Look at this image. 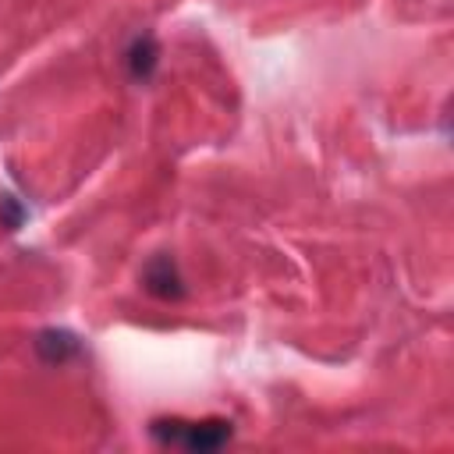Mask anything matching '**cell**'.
Masks as SVG:
<instances>
[{
	"instance_id": "cell-1",
	"label": "cell",
	"mask_w": 454,
	"mask_h": 454,
	"mask_svg": "<svg viewBox=\"0 0 454 454\" xmlns=\"http://www.w3.org/2000/svg\"><path fill=\"white\" fill-rule=\"evenodd\" d=\"M156 433L174 440V443H184L188 450H216L220 443H227L231 436V422L223 419H202V422H156Z\"/></svg>"
},
{
	"instance_id": "cell-2",
	"label": "cell",
	"mask_w": 454,
	"mask_h": 454,
	"mask_svg": "<svg viewBox=\"0 0 454 454\" xmlns=\"http://www.w3.org/2000/svg\"><path fill=\"white\" fill-rule=\"evenodd\" d=\"M145 287L156 298H181V277H177V266L170 262V255H156L145 266Z\"/></svg>"
},
{
	"instance_id": "cell-3",
	"label": "cell",
	"mask_w": 454,
	"mask_h": 454,
	"mask_svg": "<svg viewBox=\"0 0 454 454\" xmlns=\"http://www.w3.org/2000/svg\"><path fill=\"white\" fill-rule=\"evenodd\" d=\"M35 351L46 362H64V358H71L78 351V337L67 333V330H43L35 337Z\"/></svg>"
},
{
	"instance_id": "cell-4",
	"label": "cell",
	"mask_w": 454,
	"mask_h": 454,
	"mask_svg": "<svg viewBox=\"0 0 454 454\" xmlns=\"http://www.w3.org/2000/svg\"><path fill=\"white\" fill-rule=\"evenodd\" d=\"M153 67H156V39L153 35H142L131 46V74L135 78H145Z\"/></svg>"
}]
</instances>
